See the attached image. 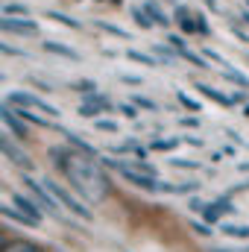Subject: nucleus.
<instances>
[{
  "label": "nucleus",
  "mask_w": 249,
  "mask_h": 252,
  "mask_svg": "<svg viewBox=\"0 0 249 252\" xmlns=\"http://www.w3.org/2000/svg\"><path fill=\"white\" fill-rule=\"evenodd\" d=\"M53 164L64 173V179L70 182V188L76 190L82 199L88 202H103L112 193V179L103 170V161H97V156L82 153V150H64V147H53L50 150Z\"/></svg>",
  "instance_id": "nucleus-1"
},
{
  "label": "nucleus",
  "mask_w": 249,
  "mask_h": 252,
  "mask_svg": "<svg viewBox=\"0 0 249 252\" xmlns=\"http://www.w3.org/2000/svg\"><path fill=\"white\" fill-rule=\"evenodd\" d=\"M6 103L35 109V112H41V115H47V118H59V109H56V106H50L47 100H41V97H35V94H30V91H9V94H6Z\"/></svg>",
  "instance_id": "nucleus-2"
},
{
  "label": "nucleus",
  "mask_w": 249,
  "mask_h": 252,
  "mask_svg": "<svg viewBox=\"0 0 249 252\" xmlns=\"http://www.w3.org/2000/svg\"><path fill=\"white\" fill-rule=\"evenodd\" d=\"M44 185H47V188L56 193V199L62 202V205L67 208V211H70V214H73V217H79V220H91V217H94V214H91V211L85 208V202H82V199H76V196H73V193H70L67 188L56 185V182H50V179H47Z\"/></svg>",
  "instance_id": "nucleus-3"
},
{
  "label": "nucleus",
  "mask_w": 249,
  "mask_h": 252,
  "mask_svg": "<svg viewBox=\"0 0 249 252\" xmlns=\"http://www.w3.org/2000/svg\"><path fill=\"white\" fill-rule=\"evenodd\" d=\"M24 188H30V193L41 202V208H47L50 214H59V199H56V193L47 188V185H41V182H35L32 176H24Z\"/></svg>",
  "instance_id": "nucleus-4"
},
{
  "label": "nucleus",
  "mask_w": 249,
  "mask_h": 252,
  "mask_svg": "<svg viewBox=\"0 0 249 252\" xmlns=\"http://www.w3.org/2000/svg\"><path fill=\"white\" fill-rule=\"evenodd\" d=\"M0 30H3V32H18V35H38V24L30 21L27 15H21V18L3 15V18H0Z\"/></svg>",
  "instance_id": "nucleus-5"
},
{
  "label": "nucleus",
  "mask_w": 249,
  "mask_h": 252,
  "mask_svg": "<svg viewBox=\"0 0 249 252\" xmlns=\"http://www.w3.org/2000/svg\"><path fill=\"white\" fill-rule=\"evenodd\" d=\"M0 153L15 164V167H21V170H30L32 167V161H30V156L24 153V150H18L15 144H12V138H9V132H3L0 135Z\"/></svg>",
  "instance_id": "nucleus-6"
},
{
  "label": "nucleus",
  "mask_w": 249,
  "mask_h": 252,
  "mask_svg": "<svg viewBox=\"0 0 249 252\" xmlns=\"http://www.w3.org/2000/svg\"><path fill=\"white\" fill-rule=\"evenodd\" d=\"M21 115L15 112V106H9L6 100H3V106H0V121H3V126L18 138V141H27V124L24 121H18Z\"/></svg>",
  "instance_id": "nucleus-7"
},
{
  "label": "nucleus",
  "mask_w": 249,
  "mask_h": 252,
  "mask_svg": "<svg viewBox=\"0 0 249 252\" xmlns=\"http://www.w3.org/2000/svg\"><path fill=\"white\" fill-rule=\"evenodd\" d=\"M129 185H135V188L141 190H158V179L153 176V173H138V170H124L121 173Z\"/></svg>",
  "instance_id": "nucleus-8"
},
{
  "label": "nucleus",
  "mask_w": 249,
  "mask_h": 252,
  "mask_svg": "<svg viewBox=\"0 0 249 252\" xmlns=\"http://www.w3.org/2000/svg\"><path fill=\"white\" fill-rule=\"evenodd\" d=\"M9 199H12V205H15V208H21L24 214H30V217H35V220L41 223V208H38L41 202H32V199H30V196H24V193H12Z\"/></svg>",
  "instance_id": "nucleus-9"
},
{
  "label": "nucleus",
  "mask_w": 249,
  "mask_h": 252,
  "mask_svg": "<svg viewBox=\"0 0 249 252\" xmlns=\"http://www.w3.org/2000/svg\"><path fill=\"white\" fill-rule=\"evenodd\" d=\"M176 21H179V27H182V32H199V27H196V15H190V9L185 6H176V15H173Z\"/></svg>",
  "instance_id": "nucleus-10"
},
{
  "label": "nucleus",
  "mask_w": 249,
  "mask_h": 252,
  "mask_svg": "<svg viewBox=\"0 0 249 252\" xmlns=\"http://www.w3.org/2000/svg\"><path fill=\"white\" fill-rule=\"evenodd\" d=\"M196 91H199V94H205L208 100H214V103L226 106V109H229V106H235V103H232V97H226L223 91H217V88H211V85H205V82H196Z\"/></svg>",
  "instance_id": "nucleus-11"
},
{
  "label": "nucleus",
  "mask_w": 249,
  "mask_h": 252,
  "mask_svg": "<svg viewBox=\"0 0 249 252\" xmlns=\"http://www.w3.org/2000/svg\"><path fill=\"white\" fill-rule=\"evenodd\" d=\"M44 50H47V53H53V56L70 59V62H79V53H76V50H70V47H64V44H59V41H44Z\"/></svg>",
  "instance_id": "nucleus-12"
},
{
  "label": "nucleus",
  "mask_w": 249,
  "mask_h": 252,
  "mask_svg": "<svg viewBox=\"0 0 249 252\" xmlns=\"http://www.w3.org/2000/svg\"><path fill=\"white\" fill-rule=\"evenodd\" d=\"M0 211H3V217H9V220H18V223H24V226H38V220H35V217L24 214V211H21V208H15V205H3Z\"/></svg>",
  "instance_id": "nucleus-13"
},
{
  "label": "nucleus",
  "mask_w": 249,
  "mask_h": 252,
  "mask_svg": "<svg viewBox=\"0 0 249 252\" xmlns=\"http://www.w3.org/2000/svg\"><path fill=\"white\" fill-rule=\"evenodd\" d=\"M0 252H44V250L32 241H6Z\"/></svg>",
  "instance_id": "nucleus-14"
},
{
  "label": "nucleus",
  "mask_w": 249,
  "mask_h": 252,
  "mask_svg": "<svg viewBox=\"0 0 249 252\" xmlns=\"http://www.w3.org/2000/svg\"><path fill=\"white\" fill-rule=\"evenodd\" d=\"M132 18H135V24H138L141 30H153V27H156V21L150 18V12H147L144 6H135V9H132Z\"/></svg>",
  "instance_id": "nucleus-15"
},
{
  "label": "nucleus",
  "mask_w": 249,
  "mask_h": 252,
  "mask_svg": "<svg viewBox=\"0 0 249 252\" xmlns=\"http://www.w3.org/2000/svg\"><path fill=\"white\" fill-rule=\"evenodd\" d=\"M144 9L150 12V18H153V21H156L158 27H167V24H170V18H167V15H164V12H161V9H158V6H156L153 0H147V3H144Z\"/></svg>",
  "instance_id": "nucleus-16"
},
{
  "label": "nucleus",
  "mask_w": 249,
  "mask_h": 252,
  "mask_svg": "<svg viewBox=\"0 0 249 252\" xmlns=\"http://www.w3.org/2000/svg\"><path fill=\"white\" fill-rule=\"evenodd\" d=\"M179 144H182V138H164V141H153L150 150H156V153H170V150H176Z\"/></svg>",
  "instance_id": "nucleus-17"
},
{
  "label": "nucleus",
  "mask_w": 249,
  "mask_h": 252,
  "mask_svg": "<svg viewBox=\"0 0 249 252\" xmlns=\"http://www.w3.org/2000/svg\"><path fill=\"white\" fill-rule=\"evenodd\" d=\"M126 56H129L132 62H141V64H147V67H153V64H158V62H161L158 56H150V53H141V50H126Z\"/></svg>",
  "instance_id": "nucleus-18"
},
{
  "label": "nucleus",
  "mask_w": 249,
  "mask_h": 252,
  "mask_svg": "<svg viewBox=\"0 0 249 252\" xmlns=\"http://www.w3.org/2000/svg\"><path fill=\"white\" fill-rule=\"evenodd\" d=\"M150 50H153V56H158L161 62H167V64H170L173 59H176V56H179V50H170V47H164V44H153Z\"/></svg>",
  "instance_id": "nucleus-19"
},
{
  "label": "nucleus",
  "mask_w": 249,
  "mask_h": 252,
  "mask_svg": "<svg viewBox=\"0 0 249 252\" xmlns=\"http://www.w3.org/2000/svg\"><path fill=\"white\" fill-rule=\"evenodd\" d=\"M223 76H226L229 82H238L241 88H249V76H244L241 70H235L232 64H229V67H223Z\"/></svg>",
  "instance_id": "nucleus-20"
},
{
  "label": "nucleus",
  "mask_w": 249,
  "mask_h": 252,
  "mask_svg": "<svg viewBox=\"0 0 249 252\" xmlns=\"http://www.w3.org/2000/svg\"><path fill=\"white\" fill-rule=\"evenodd\" d=\"M64 138H67V144H70V147H76V150H82V153H91V156H97V150H94L91 144H85L79 135H73V132H64Z\"/></svg>",
  "instance_id": "nucleus-21"
},
{
  "label": "nucleus",
  "mask_w": 249,
  "mask_h": 252,
  "mask_svg": "<svg viewBox=\"0 0 249 252\" xmlns=\"http://www.w3.org/2000/svg\"><path fill=\"white\" fill-rule=\"evenodd\" d=\"M220 214H223V211H220V208H217L214 202H208V205H202V220H205V223H211V226H217V223H220Z\"/></svg>",
  "instance_id": "nucleus-22"
},
{
  "label": "nucleus",
  "mask_w": 249,
  "mask_h": 252,
  "mask_svg": "<svg viewBox=\"0 0 249 252\" xmlns=\"http://www.w3.org/2000/svg\"><path fill=\"white\" fill-rule=\"evenodd\" d=\"M220 229H223V235H229V238H249V226H232V223H223Z\"/></svg>",
  "instance_id": "nucleus-23"
},
{
  "label": "nucleus",
  "mask_w": 249,
  "mask_h": 252,
  "mask_svg": "<svg viewBox=\"0 0 249 252\" xmlns=\"http://www.w3.org/2000/svg\"><path fill=\"white\" fill-rule=\"evenodd\" d=\"M179 56H182V59H187L190 64H196V67H205V64H208V59H205V56H196V53H190L187 47H179Z\"/></svg>",
  "instance_id": "nucleus-24"
},
{
  "label": "nucleus",
  "mask_w": 249,
  "mask_h": 252,
  "mask_svg": "<svg viewBox=\"0 0 249 252\" xmlns=\"http://www.w3.org/2000/svg\"><path fill=\"white\" fill-rule=\"evenodd\" d=\"M103 32H109V35H118V38H129V32L126 30H121V27H112V24H106V21H94Z\"/></svg>",
  "instance_id": "nucleus-25"
},
{
  "label": "nucleus",
  "mask_w": 249,
  "mask_h": 252,
  "mask_svg": "<svg viewBox=\"0 0 249 252\" xmlns=\"http://www.w3.org/2000/svg\"><path fill=\"white\" fill-rule=\"evenodd\" d=\"M176 100H179L185 109H190V112H199V103H196L193 97H187V91H176Z\"/></svg>",
  "instance_id": "nucleus-26"
},
{
  "label": "nucleus",
  "mask_w": 249,
  "mask_h": 252,
  "mask_svg": "<svg viewBox=\"0 0 249 252\" xmlns=\"http://www.w3.org/2000/svg\"><path fill=\"white\" fill-rule=\"evenodd\" d=\"M47 18L59 21V24H64V27H70V30H79V24H76L73 18H67V15H62V12H47Z\"/></svg>",
  "instance_id": "nucleus-27"
},
{
  "label": "nucleus",
  "mask_w": 249,
  "mask_h": 252,
  "mask_svg": "<svg viewBox=\"0 0 249 252\" xmlns=\"http://www.w3.org/2000/svg\"><path fill=\"white\" fill-rule=\"evenodd\" d=\"M202 56H205V59H208V62L220 64V67H229V62H226V59H223V56H220V53H214V50H211V47H202Z\"/></svg>",
  "instance_id": "nucleus-28"
},
{
  "label": "nucleus",
  "mask_w": 249,
  "mask_h": 252,
  "mask_svg": "<svg viewBox=\"0 0 249 252\" xmlns=\"http://www.w3.org/2000/svg\"><path fill=\"white\" fill-rule=\"evenodd\" d=\"M132 103H135L138 109H147V112H156V109H158L153 100H147V97H141V94H132Z\"/></svg>",
  "instance_id": "nucleus-29"
},
{
  "label": "nucleus",
  "mask_w": 249,
  "mask_h": 252,
  "mask_svg": "<svg viewBox=\"0 0 249 252\" xmlns=\"http://www.w3.org/2000/svg\"><path fill=\"white\" fill-rule=\"evenodd\" d=\"M94 129H100V132H118V121H103V118H94Z\"/></svg>",
  "instance_id": "nucleus-30"
},
{
  "label": "nucleus",
  "mask_w": 249,
  "mask_h": 252,
  "mask_svg": "<svg viewBox=\"0 0 249 252\" xmlns=\"http://www.w3.org/2000/svg\"><path fill=\"white\" fill-rule=\"evenodd\" d=\"M170 164L173 167H179V170H196L199 164L196 161H190V158H170Z\"/></svg>",
  "instance_id": "nucleus-31"
},
{
  "label": "nucleus",
  "mask_w": 249,
  "mask_h": 252,
  "mask_svg": "<svg viewBox=\"0 0 249 252\" xmlns=\"http://www.w3.org/2000/svg\"><path fill=\"white\" fill-rule=\"evenodd\" d=\"M3 15H27V6L24 3H6L3 6Z\"/></svg>",
  "instance_id": "nucleus-32"
},
{
  "label": "nucleus",
  "mask_w": 249,
  "mask_h": 252,
  "mask_svg": "<svg viewBox=\"0 0 249 252\" xmlns=\"http://www.w3.org/2000/svg\"><path fill=\"white\" fill-rule=\"evenodd\" d=\"M190 229H193L196 235H202V238H211V223H199V220H193Z\"/></svg>",
  "instance_id": "nucleus-33"
},
{
  "label": "nucleus",
  "mask_w": 249,
  "mask_h": 252,
  "mask_svg": "<svg viewBox=\"0 0 249 252\" xmlns=\"http://www.w3.org/2000/svg\"><path fill=\"white\" fill-rule=\"evenodd\" d=\"M199 185L196 182H182V185H176V193H196Z\"/></svg>",
  "instance_id": "nucleus-34"
},
{
  "label": "nucleus",
  "mask_w": 249,
  "mask_h": 252,
  "mask_svg": "<svg viewBox=\"0 0 249 252\" xmlns=\"http://www.w3.org/2000/svg\"><path fill=\"white\" fill-rule=\"evenodd\" d=\"M196 27H199V35H211V27H208L205 15H196Z\"/></svg>",
  "instance_id": "nucleus-35"
},
{
  "label": "nucleus",
  "mask_w": 249,
  "mask_h": 252,
  "mask_svg": "<svg viewBox=\"0 0 249 252\" xmlns=\"http://www.w3.org/2000/svg\"><path fill=\"white\" fill-rule=\"evenodd\" d=\"M229 30H232V35H238L241 41H249V32L241 30V24H235V21H232V24H229Z\"/></svg>",
  "instance_id": "nucleus-36"
},
{
  "label": "nucleus",
  "mask_w": 249,
  "mask_h": 252,
  "mask_svg": "<svg viewBox=\"0 0 249 252\" xmlns=\"http://www.w3.org/2000/svg\"><path fill=\"white\" fill-rule=\"evenodd\" d=\"M0 53H6V56H27L24 50H15V47H12V44H6V41L0 44Z\"/></svg>",
  "instance_id": "nucleus-37"
},
{
  "label": "nucleus",
  "mask_w": 249,
  "mask_h": 252,
  "mask_svg": "<svg viewBox=\"0 0 249 252\" xmlns=\"http://www.w3.org/2000/svg\"><path fill=\"white\" fill-rule=\"evenodd\" d=\"M70 88H76V91H94V82H73Z\"/></svg>",
  "instance_id": "nucleus-38"
},
{
  "label": "nucleus",
  "mask_w": 249,
  "mask_h": 252,
  "mask_svg": "<svg viewBox=\"0 0 249 252\" xmlns=\"http://www.w3.org/2000/svg\"><path fill=\"white\" fill-rule=\"evenodd\" d=\"M182 141H187L190 147H202V138H196V135H187V138H182Z\"/></svg>",
  "instance_id": "nucleus-39"
},
{
  "label": "nucleus",
  "mask_w": 249,
  "mask_h": 252,
  "mask_svg": "<svg viewBox=\"0 0 249 252\" xmlns=\"http://www.w3.org/2000/svg\"><path fill=\"white\" fill-rule=\"evenodd\" d=\"M179 124H182V126H199V118H182Z\"/></svg>",
  "instance_id": "nucleus-40"
},
{
  "label": "nucleus",
  "mask_w": 249,
  "mask_h": 252,
  "mask_svg": "<svg viewBox=\"0 0 249 252\" xmlns=\"http://www.w3.org/2000/svg\"><path fill=\"white\" fill-rule=\"evenodd\" d=\"M170 44H173V47H176V50H179V47H185V41H182V38H179V35H170Z\"/></svg>",
  "instance_id": "nucleus-41"
},
{
  "label": "nucleus",
  "mask_w": 249,
  "mask_h": 252,
  "mask_svg": "<svg viewBox=\"0 0 249 252\" xmlns=\"http://www.w3.org/2000/svg\"><path fill=\"white\" fill-rule=\"evenodd\" d=\"M118 109H121V112H124L126 118H135V109H132V106H118Z\"/></svg>",
  "instance_id": "nucleus-42"
},
{
  "label": "nucleus",
  "mask_w": 249,
  "mask_h": 252,
  "mask_svg": "<svg viewBox=\"0 0 249 252\" xmlns=\"http://www.w3.org/2000/svg\"><path fill=\"white\" fill-rule=\"evenodd\" d=\"M244 100H247V94H241V91H238V94H232V103H235V106H238V103H244Z\"/></svg>",
  "instance_id": "nucleus-43"
},
{
  "label": "nucleus",
  "mask_w": 249,
  "mask_h": 252,
  "mask_svg": "<svg viewBox=\"0 0 249 252\" xmlns=\"http://www.w3.org/2000/svg\"><path fill=\"white\" fill-rule=\"evenodd\" d=\"M121 79H124V82H129V85H138V82H141V76H121Z\"/></svg>",
  "instance_id": "nucleus-44"
},
{
  "label": "nucleus",
  "mask_w": 249,
  "mask_h": 252,
  "mask_svg": "<svg viewBox=\"0 0 249 252\" xmlns=\"http://www.w3.org/2000/svg\"><path fill=\"white\" fill-rule=\"evenodd\" d=\"M202 3H205V6H208L211 12H217V0H202Z\"/></svg>",
  "instance_id": "nucleus-45"
},
{
  "label": "nucleus",
  "mask_w": 249,
  "mask_h": 252,
  "mask_svg": "<svg viewBox=\"0 0 249 252\" xmlns=\"http://www.w3.org/2000/svg\"><path fill=\"white\" fill-rule=\"evenodd\" d=\"M238 170H241V173H249V161H241V164H238Z\"/></svg>",
  "instance_id": "nucleus-46"
},
{
  "label": "nucleus",
  "mask_w": 249,
  "mask_h": 252,
  "mask_svg": "<svg viewBox=\"0 0 249 252\" xmlns=\"http://www.w3.org/2000/svg\"><path fill=\"white\" fill-rule=\"evenodd\" d=\"M241 18H244V21H247V24H249V9H247V12H244V15H241Z\"/></svg>",
  "instance_id": "nucleus-47"
},
{
  "label": "nucleus",
  "mask_w": 249,
  "mask_h": 252,
  "mask_svg": "<svg viewBox=\"0 0 249 252\" xmlns=\"http://www.w3.org/2000/svg\"><path fill=\"white\" fill-rule=\"evenodd\" d=\"M109 3H115V6H121V3H124V0H109Z\"/></svg>",
  "instance_id": "nucleus-48"
},
{
  "label": "nucleus",
  "mask_w": 249,
  "mask_h": 252,
  "mask_svg": "<svg viewBox=\"0 0 249 252\" xmlns=\"http://www.w3.org/2000/svg\"><path fill=\"white\" fill-rule=\"evenodd\" d=\"M211 252H226V250H211Z\"/></svg>",
  "instance_id": "nucleus-49"
},
{
  "label": "nucleus",
  "mask_w": 249,
  "mask_h": 252,
  "mask_svg": "<svg viewBox=\"0 0 249 252\" xmlns=\"http://www.w3.org/2000/svg\"><path fill=\"white\" fill-rule=\"evenodd\" d=\"M247 6H249V0H247Z\"/></svg>",
  "instance_id": "nucleus-50"
},
{
  "label": "nucleus",
  "mask_w": 249,
  "mask_h": 252,
  "mask_svg": "<svg viewBox=\"0 0 249 252\" xmlns=\"http://www.w3.org/2000/svg\"><path fill=\"white\" fill-rule=\"evenodd\" d=\"M247 252H249V250H247Z\"/></svg>",
  "instance_id": "nucleus-51"
}]
</instances>
